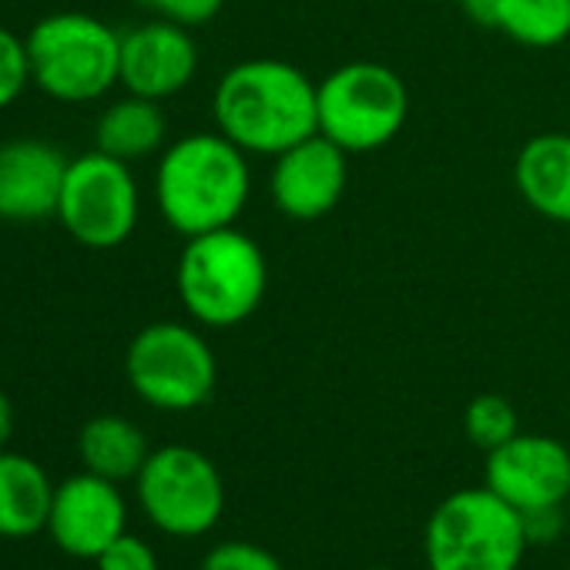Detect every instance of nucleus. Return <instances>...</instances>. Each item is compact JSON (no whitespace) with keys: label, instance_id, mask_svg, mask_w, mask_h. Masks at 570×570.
Wrapping results in <instances>:
<instances>
[{"label":"nucleus","instance_id":"f257e3e1","mask_svg":"<svg viewBox=\"0 0 570 570\" xmlns=\"http://www.w3.org/2000/svg\"><path fill=\"white\" fill-rule=\"evenodd\" d=\"M212 115L245 155L275 158L320 135V85L282 58H248L222 75Z\"/></svg>","mask_w":570,"mask_h":570},{"label":"nucleus","instance_id":"f03ea898","mask_svg":"<svg viewBox=\"0 0 570 570\" xmlns=\"http://www.w3.org/2000/svg\"><path fill=\"white\" fill-rule=\"evenodd\" d=\"M248 195V155L222 131H195L171 141L155 171L158 212L185 238L235 225Z\"/></svg>","mask_w":570,"mask_h":570},{"label":"nucleus","instance_id":"7ed1b4c3","mask_svg":"<svg viewBox=\"0 0 570 570\" xmlns=\"http://www.w3.org/2000/svg\"><path fill=\"white\" fill-rule=\"evenodd\" d=\"M175 289L198 326L232 330L255 316L265 299V252L235 225L191 235L175 265Z\"/></svg>","mask_w":570,"mask_h":570},{"label":"nucleus","instance_id":"20e7f679","mask_svg":"<svg viewBox=\"0 0 570 570\" xmlns=\"http://www.w3.org/2000/svg\"><path fill=\"white\" fill-rule=\"evenodd\" d=\"M527 547L520 510L487 483L443 497L423 530L430 570H520Z\"/></svg>","mask_w":570,"mask_h":570},{"label":"nucleus","instance_id":"39448f33","mask_svg":"<svg viewBox=\"0 0 570 570\" xmlns=\"http://www.w3.org/2000/svg\"><path fill=\"white\" fill-rule=\"evenodd\" d=\"M24 41L31 85L55 101L88 105L121 85V35L91 14H48Z\"/></svg>","mask_w":570,"mask_h":570},{"label":"nucleus","instance_id":"423d86ee","mask_svg":"<svg viewBox=\"0 0 570 570\" xmlns=\"http://www.w3.org/2000/svg\"><path fill=\"white\" fill-rule=\"evenodd\" d=\"M125 376L148 406L161 413H191L212 400L218 360L195 326L161 320L138 330L128 343Z\"/></svg>","mask_w":570,"mask_h":570},{"label":"nucleus","instance_id":"0eeeda50","mask_svg":"<svg viewBox=\"0 0 570 570\" xmlns=\"http://www.w3.org/2000/svg\"><path fill=\"white\" fill-rule=\"evenodd\" d=\"M406 118L410 88L380 61H350L320 81V135L350 155L386 148Z\"/></svg>","mask_w":570,"mask_h":570},{"label":"nucleus","instance_id":"6e6552de","mask_svg":"<svg viewBox=\"0 0 570 570\" xmlns=\"http://www.w3.org/2000/svg\"><path fill=\"white\" fill-rule=\"evenodd\" d=\"M135 490L151 527L178 540L205 537L225 513V480L218 466L185 443L151 450L135 476Z\"/></svg>","mask_w":570,"mask_h":570},{"label":"nucleus","instance_id":"1a4fd4ad","mask_svg":"<svg viewBox=\"0 0 570 570\" xmlns=\"http://www.w3.org/2000/svg\"><path fill=\"white\" fill-rule=\"evenodd\" d=\"M141 212L138 181L128 161L105 151H88L68 161V175L58 198V222L85 248H118L131 238Z\"/></svg>","mask_w":570,"mask_h":570},{"label":"nucleus","instance_id":"9d476101","mask_svg":"<svg viewBox=\"0 0 570 570\" xmlns=\"http://www.w3.org/2000/svg\"><path fill=\"white\" fill-rule=\"evenodd\" d=\"M483 483L510 507H563L570 500V450L543 433H517L487 453Z\"/></svg>","mask_w":570,"mask_h":570},{"label":"nucleus","instance_id":"9b49d317","mask_svg":"<svg viewBox=\"0 0 570 570\" xmlns=\"http://www.w3.org/2000/svg\"><path fill=\"white\" fill-rule=\"evenodd\" d=\"M350 151L326 135H313L275 155L268 191L275 208L293 222L326 218L346 195Z\"/></svg>","mask_w":570,"mask_h":570},{"label":"nucleus","instance_id":"f8f14e48","mask_svg":"<svg viewBox=\"0 0 570 570\" xmlns=\"http://www.w3.org/2000/svg\"><path fill=\"white\" fill-rule=\"evenodd\" d=\"M125 523L128 507L118 483L85 470L55 487L48 533L65 553L95 560L115 537L125 533Z\"/></svg>","mask_w":570,"mask_h":570},{"label":"nucleus","instance_id":"ddd939ff","mask_svg":"<svg viewBox=\"0 0 570 570\" xmlns=\"http://www.w3.org/2000/svg\"><path fill=\"white\" fill-rule=\"evenodd\" d=\"M198 71V45L191 28L175 21H145L121 35V85L128 95L165 101L191 85Z\"/></svg>","mask_w":570,"mask_h":570},{"label":"nucleus","instance_id":"4468645a","mask_svg":"<svg viewBox=\"0 0 570 570\" xmlns=\"http://www.w3.org/2000/svg\"><path fill=\"white\" fill-rule=\"evenodd\" d=\"M68 158L38 138H14L0 145V218L41 222L58 215Z\"/></svg>","mask_w":570,"mask_h":570},{"label":"nucleus","instance_id":"2eb2a0df","mask_svg":"<svg viewBox=\"0 0 570 570\" xmlns=\"http://www.w3.org/2000/svg\"><path fill=\"white\" fill-rule=\"evenodd\" d=\"M513 181L537 215L570 225V135H533L513 161Z\"/></svg>","mask_w":570,"mask_h":570},{"label":"nucleus","instance_id":"dca6fc26","mask_svg":"<svg viewBox=\"0 0 570 570\" xmlns=\"http://www.w3.org/2000/svg\"><path fill=\"white\" fill-rule=\"evenodd\" d=\"M55 483L45 466L24 453H0V537L28 540L48 530Z\"/></svg>","mask_w":570,"mask_h":570},{"label":"nucleus","instance_id":"f3484780","mask_svg":"<svg viewBox=\"0 0 570 570\" xmlns=\"http://www.w3.org/2000/svg\"><path fill=\"white\" fill-rule=\"evenodd\" d=\"M78 453L88 473H98L111 483H125L141 473L145 460L151 456V446L131 420L105 413L81 426Z\"/></svg>","mask_w":570,"mask_h":570},{"label":"nucleus","instance_id":"a211bd4d","mask_svg":"<svg viewBox=\"0 0 570 570\" xmlns=\"http://www.w3.org/2000/svg\"><path fill=\"white\" fill-rule=\"evenodd\" d=\"M165 135H168V121L161 105L141 95H128L111 108H105V115L98 118L95 148L131 165L158 151L165 145Z\"/></svg>","mask_w":570,"mask_h":570},{"label":"nucleus","instance_id":"6ab92c4d","mask_svg":"<svg viewBox=\"0 0 570 570\" xmlns=\"http://www.w3.org/2000/svg\"><path fill=\"white\" fill-rule=\"evenodd\" d=\"M497 35L523 48H557L570 38V0H503Z\"/></svg>","mask_w":570,"mask_h":570},{"label":"nucleus","instance_id":"aec40b11","mask_svg":"<svg viewBox=\"0 0 570 570\" xmlns=\"http://www.w3.org/2000/svg\"><path fill=\"white\" fill-rule=\"evenodd\" d=\"M463 430H466V440L490 453L497 446H503L507 440H513L520 433V420H517V410L507 396L500 393H480L470 400L466 413H463Z\"/></svg>","mask_w":570,"mask_h":570},{"label":"nucleus","instance_id":"412c9836","mask_svg":"<svg viewBox=\"0 0 570 570\" xmlns=\"http://www.w3.org/2000/svg\"><path fill=\"white\" fill-rule=\"evenodd\" d=\"M28 85H31L28 41L0 24V111L14 105Z\"/></svg>","mask_w":570,"mask_h":570},{"label":"nucleus","instance_id":"4be33fe9","mask_svg":"<svg viewBox=\"0 0 570 570\" xmlns=\"http://www.w3.org/2000/svg\"><path fill=\"white\" fill-rule=\"evenodd\" d=\"M202 570H285V567L278 563V557L272 550H265L258 543L222 540L205 553Z\"/></svg>","mask_w":570,"mask_h":570},{"label":"nucleus","instance_id":"5701e85b","mask_svg":"<svg viewBox=\"0 0 570 570\" xmlns=\"http://www.w3.org/2000/svg\"><path fill=\"white\" fill-rule=\"evenodd\" d=\"M95 563L98 570H158V553L148 540L125 530L95 557Z\"/></svg>","mask_w":570,"mask_h":570},{"label":"nucleus","instance_id":"b1692460","mask_svg":"<svg viewBox=\"0 0 570 570\" xmlns=\"http://www.w3.org/2000/svg\"><path fill=\"white\" fill-rule=\"evenodd\" d=\"M141 4L151 8L158 18L175 21L181 28H202L218 18L225 0H141Z\"/></svg>","mask_w":570,"mask_h":570},{"label":"nucleus","instance_id":"393cba45","mask_svg":"<svg viewBox=\"0 0 570 570\" xmlns=\"http://www.w3.org/2000/svg\"><path fill=\"white\" fill-rule=\"evenodd\" d=\"M523 533L527 543H553L563 533V507H537V510H523Z\"/></svg>","mask_w":570,"mask_h":570},{"label":"nucleus","instance_id":"a878e982","mask_svg":"<svg viewBox=\"0 0 570 570\" xmlns=\"http://www.w3.org/2000/svg\"><path fill=\"white\" fill-rule=\"evenodd\" d=\"M463 14L480 28V31H497L500 28V11L503 0H460Z\"/></svg>","mask_w":570,"mask_h":570},{"label":"nucleus","instance_id":"bb28decb","mask_svg":"<svg viewBox=\"0 0 570 570\" xmlns=\"http://www.w3.org/2000/svg\"><path fill=\"white\" fill-rule=\"evenodd\" d=\"M14 436V403L8 400V393H0V453L8 450Z\"/></svg>","mask_w":570,"mask_h":570},{"label":"nucleus","instance_id":"cd10ccee","mask_svg":"<svg viewBox=\"0 0 570 570\" xmlns=\"http://www.w3.org/2000/svg\"><path fill=\"white\" fill-rule=\"evenodd\" d=\"M370 570H393V567H370Z\"/></svg>","mask_w":570,"mask_h":570},{"label":"nucleus","instance_id":"c85d7f7f","mask_svg":"<svg viewBox=\"0 0 570 570\" xmlns=\"http://www.w3.org/2000/svg\"><path fill=\"white\" fill-rule=\"evenodd\" d=\"M453 4H460V0H453Z\"/></svg>","mask_w":570,"mask_h":570},{"label":"nucleus","instance_id":"c756f323","mask_svg":"<svg viewBox=\"0 0 570 570\" xmlns=\"http://www.w3.org/2000/svg\"><path fill=\"white\" fill-rule=\"evenodd\" d=\"M567 507H570V500H567Z\"/></svg>","mask_w":570,"mask_h":570},{"label":"nucleus","instance_id":"7c9ffc66","mask_svg":"<svg viewBox=\"0 0 570 570\" xmlns=\"http://www.w3.org/2000/svg\"><path fill=\"white\" fill-rule=\"evenodd\" d=\"M567 570H570V567H567Z\"/></svg>","mask_w":570,"mask_h":570}]
</instances>
